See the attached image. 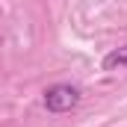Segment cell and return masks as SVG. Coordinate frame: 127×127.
<instances>
[{
    "label": "cell",
    "instance_id": "6da1fadb",
    "mask_svg": "<svg viewBox=\"0 0 127 127\" xmlns=\"http://www.w3.org/2000/svg\"><path fill=\"white\" fill-rule=\"evenodd\" d=\"M80 103V89L68 86V83H56L44 92V106L47 112H71Z\"/></svg>",
    "mask_w": 127,
    "mask_h": 127
},
{
    "label": "cell",
    "instance_id": "7a4b0ae2",
    "mask_svg": "<svg viewBox=\"0 0 127 127\" xmlns=\"http://www.w3.org/2000/svg\"><path fill=\"white\" fill-rule=\"evenodd\" d=\"M103 71H121V68H127V44H121V47H115V50H109L106 56H103Z\"/></svg>",
    "mask_w": 127,
    "mask_h": 127
}]
</instances>
